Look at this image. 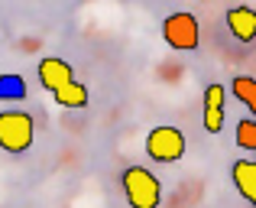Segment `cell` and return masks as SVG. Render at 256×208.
<instances>
[{
  "instance_id": "9",
  "label": "cell",
  "mask_w": 256,
  "mask_h": 208,
  "mask_svg": "<svg viewBox=\"0 0 256 208\" xmlns=\"http://www.w3.org/2000/svg\"><path fill=\"white\" fill-rule=\"evenodd\" d=\"M52 98H56V104H62V107H88V88L82 82H68Z\"/></svg>"
},
{
  "instance_id": "11",
  "label": "cell",
  "mask_w": 256,
  "mask_h": 208,
  "mask_svg": "<svg viewBox=\"0 0 256 208\" xmlns=\"http://www.w3.org/2000/svg\"><path fill=\"white\" fill-rule=\"evenodd\" d=\"M26 85L20 75H0V101H23Z\"/></svg>"
},
{
  "instance_id": "2",
  "label": "cell",
  "mask_w": 256,
  "mask_h": 208,
  "mask_svg": "<svg viewBox=\"0 0 256 208\" xmlns=\"http://www.w3.org/2000/svg\"><path fill=\"white\" fill-rule=\"evenodd\" d=\"M32 137H36V120L26 111H0V150L20 156L32 146Z\"/></svg>"
},
{
  "instance_id": "6",
  "label": "cell",
  "mask_w": 256,
  "mask_h": 208,
  "mask_svg": "<svg viewBox=\"0 0 256 208\" xmlns=\"http://www.w3.org/2000/svg\"><path fill=\"white\" fill-rule=\"evenodd\" d=\"M224 101H227L224 85H208L204 88V130L208 133L224 130Z\"/></svg>"
},
{
  "instance_id": "12",
  "label": "cell",
  "mask_w": 256,
  "mask_h": 208,
  "mask_svg": "<svg viewBox=\"0 0 256 208\" xmlns=\"http://www.w3.org/2000/svg\"><path fill=\"white\" fill-rule=\"evenodd\" d=\"M237 146L240 150H253L256 153V117L237 120Z\"/></svg>"
},
{
  "instance_id": "10",
  "label": "cell",
  "mask_w": 256,
  "mask_h": 208,
  "mask_svg": "<svg viewBox=\"0 0 256 208\" xmlns=\"http://www.w3.org/2000/svg\"><path fill=\"white\" fill-rule=\"evenodd\" d=\"M230 88H234V98L244 101L246 107H250V114L256 117V78L253 75H237Z\"/></svg>"
},
{
  "instance_id": "5",
  "label": "cell",
  "mask_w": 256,
  "mask_h": 208,
  "mask_svg": "<svg viewBox=\"0 0 256 208\" xmlns=\"http://www.w3.org/2000/svg\"><path fill=\"white\" fill-rule=\"evenodd\" d=\"M39 82H42L46 91H52V95H56L58 88H65L68 82H75V72H72V65L65 62V59L49 56V59H42V62H39Z\"/></svg>"
},
{
  "instance_id": "8",
  "label": "cell",
  "mask_w": 256,
  "mask_h": 208,
  "mask_svg": "<svg viewBox=\"0 0 256 208\" xmlns=\"http://www.w3.org/2000/svg\"><path fill=\"white\" fill-rule=\"evenodd\" d=\"M230 179H234L240 195L256 208V163L253 159H237V163L230 166Z\"/></svg>"
},
{
  "instance_id": "3",
  "label": "cell",
  "mask_w": 256,
  "mask_h": 208,
  "mask_svg": "<svg viewBox=\"0 0 256 208\" xmlns=\"http://www.w3.org/2000/svg\"><path fill=\"white\" fill-rule=\"evenodd\" d=\"M162 39L166 46L175 52H194L201 43V26H198V17L188 10H178V13H169L162 20Z\"/></svg>"
},
{
  "instance_id": "7",
  "label": "cell",
  "mask_w": 256,
  "mask_h": 208,
  "mask_svg": "<svg viewBox=\"0 0 256 208\" xmlns=\"http://www.w3.org/2000/svg\"><path fill=\"white\" fill-rule=\"evenodd\" d=\"M227 30L237 43H253L256 39V10L253 7H234L227 10Z\"/></svg>"
},
{
  "instance_id": "1",
  "label": "cell",
  "mask_w": 256,
  "mask_h": 208,
  "mask_svg": "<svg viewBox=\"0 0 256 208\" xmlns=\"http://www.w3.org/2000/svg\"><path fill=\"white\" fill-rule=\"evenodd\" d=\"M120 185H124V195L130 202V208H159V202H162V182L146 166L124 169Z\"/></svg>"
},
{
  "instance_id": "4",
  "label": "cell",
  "mask_w": 256,
  "mask_h": 208,
  "mask_svg": "<svg viewBox=\"0 0 256 208\" xmlns=\"http://www.w3.org/2000/svg\"><path fill=\"white\" fill-rule=\"evenodd\" d=\"M146 156L156 159V163H175V159L185 156V133L178 130V127H156V130H150V137H146Z\"/></svg>"
}]
</instances>
